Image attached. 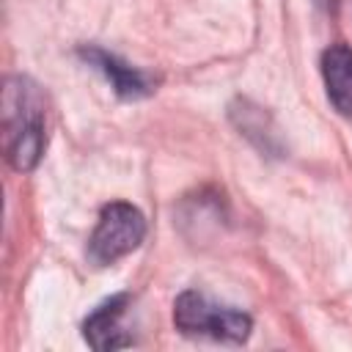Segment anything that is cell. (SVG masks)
Listing matches in <instances>:
<instances>
[{"mask_svg": "<svg viewBox=\"0 0 352 352\" xmlns=\"http://www.w3.org/2000/svg\"><path fill=\"white\" fill-rule=\"evenodd\" d=\"M3 143L14 170H33L47 148V96L25 74H14L3 88Z\"/></svg>", "mask_w": 352, "mask_h": 352, "instance_id": "obj_1", "label": "cell"}, {"mask_svg": "<svg viewBox=\"0 0 352 352\" xmlns=\"http://www.w3.org/2000/svg\"><path fill=\"white\" fill-rule=\"evenodd\" d=\"M173 324L184 336L212 338V341H223V344H242V341H248V336L253 330L250 314H245L234 305H223L195 289H187L176 297Z\"/></svg>", "mask_w": 352, "mask_h": 352, "instance_id": "obj_2", "label": "cell"}, {"mask_svg": "<svg viewBox=\"0 0 352 352\" xmlns=\"http://www.w3.org/2000/svg\"><path fill=\"white\" fill-rule=\"evenodd\" d=\"M143 239H146L143 212L126 201H113L99 212L96 228L88 239V258L96 267L116 264L118 258L140 248Z\"/></svg>", "mask_w": 352, "mask_h": 352, "instance_id": "obj_3", "label": "cell"}, {"mask_svg": "<svg viewBox=\"0 0 352 352\" xmlns=\"http://www.w3.org/2000/svg\"><path fill=\"white\" fill-rule=\"evenodd\" d=\"M77 55L88 66H94L113 85V91L121 99H143V96H148V94L157 91V80L148 72H143V69L121 60L118 55H113V52H107V50H102L96 44H82L77 50Z\"/></svg>", "mask_w": 352, "mask_h": 352, "instance_id": "obj_4", "label": "cell"}, {"mask_svg": "<svg viewBox=\"0 0 352 352\" xmlns=\"http://www.w3.org/2000/svg\"><path fill=\"white\" fill-rule=\"evenodd\" d=\"M129 308V294H113L104 302H99L82 322V338L96 352H113L132 346V333L124 330V314Z\"/></svg>", "mask_w": 352, "mask_h": 352, "instance_id": "obj_5", "label": "cell"}, {"mask_svg": "<svg viewBox=\"0 0 352 352\" xmlns=\"http://www.w3.org/2000/svg\"><path fill=\"white\" fill-rule=\"evenodd\" d=\"M319 69L330 104L344 118H352V50L346 44H330L322 52Z\"/></svg>", "mask_w": 352, "mask_h": 352, "instance_id": "obj_6", "label": "cell"}]
</instances>
